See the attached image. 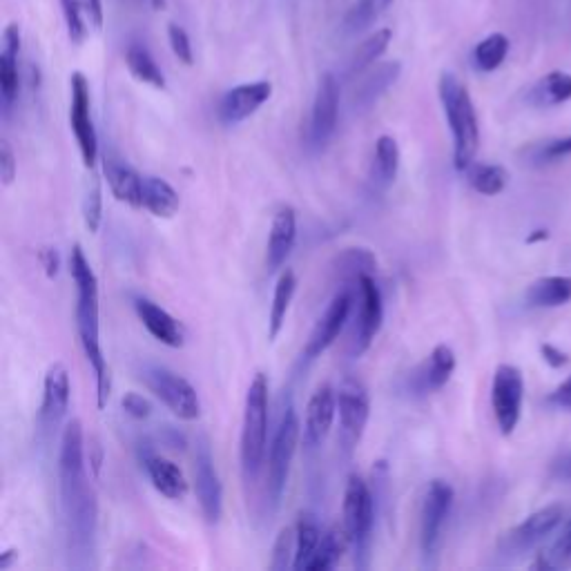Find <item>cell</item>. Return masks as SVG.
I'll return each mask as SVG.
<instances>
[{
    "instance_id": "obj_1",
    "label": "cell",
    "mask_w": 571,
    "mask_h": 571,
    "mask_svg": "<svg viewBox=\"0 0 571 571\" xmlns=\"http://www.w3.org/2000/svg\"><path fill=\"white\" fill-rule=\"evenodd\" d=\"M85 464V435L79 420L67 424L58 451V489L65 518V534L70 556L90 558L96 538V496L87 478Z\"/></svg>"
},
{
    "instance_id": "obj_2",
    "label": "cell",
    "mask_w": 571,
    "mask_h": 571,
    "mask_svg": "<svg viewBox=\"0 0 571 571\" xmlns=\"http://www.w3.org/2000/svg\"><path fill=\"white\" fill-rule=\"evenodd\" d=\"M70 275L76 284V331L83 353L96 375V406L103 411L108 406L112 382L110 369L101 348V322H99V279L87 261L83 248L76 244L70 255Z\"/></svg>"
},
{
    "instance_id": "obj_3",
    "label": "cell",
    "mask_w": 571,
    "mask_h": 571,
    "mask_svg": "<svg viewBox=\"0 0 571 571\" xmlns=\"http://www.w3.org/2000/svg\"><path fill=\"white\" fill-rule=\"evenodd\" d=\"M438 92L453 137V163H456V170L467 172L471 163L476 161L480 148V125L476 105L471 101L467 85L451 72H444L440 76Z\"/></svg>"
},
{
    "instance_id": "obj_4",
    "label": "cell",
    "mask_w": 571,
    "mask_h": 571,
    "mask_svg": "<svg viewBox=\"0 0 571 571\" xmlns=\"http://www.w3.org/2000/svg\"><path fill=\"white\" fill-rule=\"evenodd\" d=\"M268 453V377L257 373L248 386L239 458L246 482H255Z\"/></svg>"
},
{
    "instance_id": "obj_5",
    "label": "cell",
    "mask_w": 571,
    "mask_h": 571,
    "mask_svg": "<svg viewBox=\"0 0 571 571\" xmlns=\"http://www.w3.org/2000/svg\"><path fill=\"white\" fill-rule=\"evenodd\" d=\"M344 531L351 543L357 569H369L371 565V543H373V522L375 502L371 489L360 476H351L344 489Z\"/></svg>"
},
{
    "instance_id": "obj_6",
    "label": "cell",
    "mask_w": 571,
    "mask_h": 571,
    "mask_svg": "<svg viewBox=\"0 0 571 571\" xmlns=\"http://www.w3.org/2000/svg\"><path fill=\"white\" fill-rule=\"evenodd\" d=\"M141 380L154 398L166 406L172 415H177L179 420L192 422L201 415L199 393L186 377L166 369V366L145 364L141 369Z\"/></svg>"
},
{
    "instance_id": "obj_7",
    "label": "cell",
    "mask_w": 571,
    "mask_h": 571,
    "mask_svg": "<svg viewBox=\"0 0 571 571\" xmlns=\"http://www.w3.org/2000/svg\"><path fill=\"white\" fill-rule=\"evenodd\" d=\"M299 438H302V424H299L295 406L288 404L284 409L282 420H279V427L275 431L273 444H270V456H268V496L275 507L284 496L290 464L295 460Z\"/></svg>"
},
{
    "instance_id": "obj_8",
    "label": "cell",
    "mask_w": 571,
    "mask_h": 571,
    "mask_svg": "<svg viewBox=\"0 0 571 571\" xmlns=\"http://www.w3.org/2000/svg\"><path fill=\"white\" fill-rule=\"evenodd\" d=\"M453 498H456V493H453L449 482L444 480H433L427 489V496H424L420 520V551L424 565L429 567H433L435 558H438L444 525H447L449 520Z\"/></svg>"
},
{
    "instance_id": "obj_9",
    "label": "cell",
    "mask_w": 571,
    "mask_h": 571,
    "mask_svg": "<svg viewBox=\"0 0 571 571\" xmlns=\"http://www.w3.org/2000/svg\"><path fill=\"white\" fill-rule=\"evenodd\" d=\"M337 413H340V442L346 453H353L371 418L369 389L362 380L344 377L337 389Z\"/></svg>"
},
{
    "instance_id": "obj_10",
    "label": "cell",
    "mask_w": 571,
    "mask_h": 571,
    "mask_svg": "<svg viewBox=\"0 0 571 571\" xmlns=\"http://www.w3.org/2000/svg\"><path fill=\"white\" fill-rule=\"evenodd\" d=\"M357 315L355 331L351 340V355L360 357L369 351L373 340L380 333L384 322V302L373 275H362L357 279Z\"/></svg>"
},
{
    "instance_id": "obj_11",
    "label": "cell",
    "mask_w": 571,
    "mask_h": 571,
    "mask_svg": "<svg viewBox=\"0 0 571 571\" xmlns=\"http://www.w3.org/2000/svg\"><path fill=\"white\" fill-rule=\"evenodd\" d=\"M522 398H525L522 373L516 369V366L500 364L491 384V406L502 435H511L516 431L520 422Z\"/></svg>"
},
{
    "instance_id": "obj_12",
    "label": "cell",
    "mask_w": 571,
    "mask_h": 571,
    "mask_svg": "<svg viewBox=\"0 0 571 571\" xmlns=\"http://www.w3.org/2000/svg\"><path fill=\"white\" fill-rule=\"evenodd\" d=\"M70 90H72L70 125L74 139L79 143V152L85 168H94L96 159H99V137H96V128L92 119L90 83H87L81 72H74L70 79Z\"/></svg>"
},
{
    "instance_id": "obj_13",
    "label": "cell",
    "mask_w": 571,
    "mask_h": 571,
    "mask_svg": "<svg viewBox=\"0 0 571 571\" xmlns=\"http://www.w3.org/2000/svg\"><path fill=\"white\" fill-rule=\"evenodd\" d=\"M195 491L201 507V514L210 525H217L224 514V489H221L219 473L215 469L210 444L201 438L195 453Z\"/></svg>"
},
{
    "instance_id": "obj_14",
    "label": "cell",
    "mask_w": 571,
    "mask_h": 571,
    "mask_svg": "<svg viewBox=\"0 0 571 571\" xmlns=\"http://www.w3.org/2000/svg\"><path fill=\"white\" fill-rule=\"evenodd\" d=\"M565 507L549 505L545 509H538L536 514H531L514 527L509 534L502 538V549L505 554H525V551L534 549L536 545L547 540L554 531L563 525Z\"/></svg>"
},
{
    "instance_id": "obj_15",
    "label": "cell",
    "mask_w": 571,
    "mask_h": 571,
    "mask_svg": "<svg viewBox=\"0 0 571 571\" xmlns=\"http://www.w3.org/2000/svg\"><path fill=\"white\" fill-rule=\"evenodd\" d=\"M351 311H353V290L351 288L340 290V293L333 297V302L328 304L324 315L317 319L311 335H308V342L304 346L306 360H317V357H322V353H326L328 348L335 344V340L342 333V328L348 322Z\"/></svg>"
},
{
    "instance_id": "obj_16",
    "label": "cell",
    "mask_w": 571,
    "mask_h": 571,
    "mask_svg": "<svg viewBox=\"0 0 571 571\" xmlns=\"http://www.w3.org/2000/svg\"><path fill=\"white\" fill-rule=\"evenodd\" d=\"M337 116H340V83L331 72H326L319 79L311 110V125H308V137H311L315 148H324L333 139Z\"/></svg>"
},
{
    "instance_id": "obj_17",
    "label": "cell",
    "mask_w": 571,
    "mask_h": 571,
    "mask_svg": "<svg viewBox=\"0 0 571 571\" xmlns=\"http://www.w3.org/2000/svg\"><path fill=\"white\" fill-rule=\"evenodd\" d=\"M70 398H72L70 373H67L65 364L56 362L45 373L43 402H41V413H38V422H41V429L45 433H54L58 427H61L67 411H70Z\"/></svg>"
},
{
    "instance_id": "obj_18",
    "label": "cell",
    "mask_w": 571,
    "mask_h": 571,
    "mask_svg": "<svg viewBox=\"0 0 571 571\" xmlns=\"http://www.w3.org/2000/svg\"><path fill=\"white\" fill-rule=\"evenodd\" d=\"M273 96V83L270 81H255L244 83L228 90L217 105V116L224 125H237L253 116L261 105L268 103Z\"/></svg>"
},
{
    "instance_id": "obj_19",
    "label": "cell",
    "mask_w": 571,
    "mask_h": 571,
    "mask_svg": "<svg viewBox=\"0 0 571 571\" xmlns=\"http://www.w3.org/2000/svg\"><path fill=\"white\" fill-rule=\"evenodd\" d=\"M337 415V391L331 384H322L311 395L306 406V420H304V447L317 449L322 447L328 433L333 429Z\"/></svg>"
},
{
    "instance_id": "obj_20",
    "label": "cell",
    "mask_w": 571,
    "mask_h": 571,
    "mask_svg": "<svg viewBox=\"0 0 571 571\" xmlns=\"http://www.w3.org/2000/svg\"><path fill=\"white\" fill-rule=\"evenodd\" d=\"M18 54H21V27L7 25L3 34V54H0V96L3 112L9 116L21 92V74H18Z\"/></svg>"
},
{
    "instance_id": "obj_21",
    "label": "cell",
    "mask_w": 571,
    "mask_h": 571,
    "mask_svg": "<svg viewBox=\"0 0 571 571\" xmlns=\"http://www.w3.org/2000/svg\"><path fill=\"white\" fill-rule=\"evenodd\" d=\"M297 241V215L290 206L279 208L273 217V226L268 232L266 246V266L268 273H277L282 268L290 253H293Z\"/></svg>"
},
{
    "instance_id": "obj_22",
    "label": "cell",
    "mask_w": 571,
    "mask_h": 571,
    "mask_svg": "<svg viewBox=\"0 0 571 571\" xmlns=\"http://www.w3.org/2000/svg\"><path fill=\"white\" fill-rule=\"evenodd\" d=\"M456 371V353L447 344L435 346L429 360L420 364L411 375V389L415 395H427L440 391Z\"/></svg>"
},
{
    "instance_id": "obj_23",
    "label": "cell",
    "mask_w": 571,
    "mask_h": 571,
    "mask_svg": "<svg viewBox=\"0 0 571 571\" xmlns=\"http://www.w3.org/2000/svg\"><path fill=\"white\" fill-rule=\"evenodd\" d=\"M134 311H137V317L141 319V324L145 326L154 340L166 344L170 348H181L183 342H186V328L174 319L168 311H163L159 304H154L152 299L139 297L134 302Z\"/></svg>"
},
{
    "instance_id": "obj_24",
    "label": "cell",
    "mask_w": 571,
    "mask_h": 571,
    "mask_svg": "<svg viewBox=\"0 0 571 571\" xmlns=\"http://www.w3.org/2000/svg\"><path fill=\"white\" fill-rule=\"evenodd\" d=\"M103 172L116 201H121L130 208H143V177L137 170L130 168L121 159L105 154Z\"/></svg>"
},
{
    "instance_id": "obj_25",
    "label": "cell",
    "mask_w": 571,
    "mask_h": 571,
    "mask_svg": "<svg viewBox=\"0 0 571 571\" xmlns=\"http://www.w3.org/2000/svg\"><path fill=\"white\" fill-rule=\"evenodd\" d=\"M67 34L70 41L81 45L90 32H101L103 27V3L101 0H61Z\"/></svg>"
},
{
    "instance_id": "obj_26",
    "label": "cell",
    "mask_w": 571,
    "mask_h": 571,
    "mask_svg": "<svg viewBox=\"0 0 571 571\" xmlns=\"http://www.w3.org/2000/svg\"><path fill=\"white\" fill-rule=\"evenodd\" d=\"M143 467L148 471L152 487L168 500H183L190 489L183 471L172 460L148 451L143 456Z\"/></svg>"
},
{
    "instance_id": "obj_27",
    "label": "cell",
    "mask_w": 571,
    "mask_h": 571,
    "mask_svg": "<svg viewBox=\"0 0 571 571\" xmlns=\"http://www.w3.org/2000/svg\"><path fill=\"white\" fill-rule=\"evenodd\" d=\"M402 74V63L400 61H389L377 65L375 70L364 76L357 85V90L353 94V105L357 112L371 110L373 105L382 99V96L391 90V87L398 83Z\"/></svg>"
},
{
    "instance_id": "obj_28",
    "label": "cell",
    "mask_w": 571,
    "mask_h": 571,
    "mask_svg": "<svg viewBox=\"0 0 571 571\" xmlns=\"http://www.w3.org/2000/svg\"><path fill=\"white\" fill-rule=\"evenodd\" d=\"M143 208L159 219H172L181 208V197L166 179L143 177Z\"/></svg>"
},
{
    "instance_id": "obj_29",
    "label": "cell",
    "mask_w": 571,
    "mask_h": 571,
    "mask_svg": "<svg viewBox=\"0 0 571 571\" xmlns=\"http://www.w3.org/2000/svg\"><path fill=\"white\" fill-rule=\"evenodd\" d=\"M525 302L531 308H558L571 302V277L554 275L536 279L527 288Z\"/></svg>"
},
{
    "instance_id": "obj_30",
    "label": "cell",
    "mask_w": 571,
    "mask_h": 571,
    "mask_svg": "<svg viewBox=\"0 0 571 571\" xmlns=\"http://www.w3.org/2000/svg\"><path fill=\"white\" fill-rule=\"evenodd\" d=\"M398 170H400L398 141L389 137V134H382V137L377 139V143H375L371 179L377 188L386 190L389 186H393L395 177H398Z\"/></svg>"
},
{
    "instance_id": "obj_31",
    "label": "cell",
    "mask_w": 571,
    "mask_h": 571,
    "mask_svg": "<svg viewBox=\"0 0 571 571\" xmlns=\"http://www.w3.org/2000/svg\"><path fill=\"white\" fill-rule=\"evenodd\" d=\"M297 290V277L293 270H284L277 279L275 293H273V304H270V315H268V340L275 342L282 328L286 324V315L290 302H293Z\"/></svg>"
},
{
    "instance_id": "obj_32",
    "label": "cell",
    "mask_w": 571,
    "mask_h": 571,
    "mask_svg": "<svg viewBox=\"0 0 571 571\" xmlns=\"http://www.w3.org/2000/svg\"><path fill=\"white\" fill-rule=\"evenodd\" d=\"M391 38H393L391 29H380V32L371 34L364 43L357 45V50L351 54L346 63V72H344L346 79H355V76H360L369 70L377 58L389 50Z\"/></svg>"
},
{
    "instance_id": "obj_33",
    "label": "cell",
    "mask_w": 571,
    "mask_h": 571,
    "mask_svg": "<svg viewBox=\"0 0 571 571\" xmlns=\"http://www.w3.org/2000/svg\"><path fill=\"white\" fill-rule=\"evenodd\" d=\"M125 65H128L130 74L137 81L157 87V90H166V76H163L161 67L145 45L130 43L128 50H125Z\"/></svg>"
},
{
    "instance_id": "obj_34",
    "label": "cell",
    "mask_w": 571,
    "mask_h": 571,
    "mask_svg": "<svg viewBox=\"0 0 571 571\" xmlns=\"http://www.w3.org/2000/svg\"><path fill=\"white\" fill-rule=\"evenodd\" d=\"M571 99V74L549 72L540 79L529 92V101L538 108H551V105L567 103Z\"/></svg>"
},
{
    "instance_id": "obj_35",
    "label": "cell",
    "mask_w": 571,
    "mask_h": 571,
    "mask_svg": "<svg viewBox=\"0 0 571 571\" xmlns=\"http://www.w3.org/2000/svg\"><path fill=\"white\" fill-rule=\"evenodd\" d=\"M377 268V259L369 248H346L335 259V275L344 284L355 286L362 275H373Z\"/></svg>"
},
{
    "instance_id": "obj_36",
    "label": "cell",
    "mask_w": 571,
    "mask_h": 571,
    "mask_svg": "<svg viewBox=\"0 0 571 571\" xmlns=\"http://www.w3.org/2000/svg\"><path fill=\"white\" fill-rule=\"evenodd\" d=\"M391 3L393 0H355L353 7L348 9L342 21L344 34L348 36L362 34L364 29H369L373 23L380 21L386 9L391 7Z\"/></svg>"
},
{
    "instance_id": "obj_37",
    "label": "cell",
    "mask_w": 571,
    "mask_h": 571,
    "mask_svg": "<svg viewBox=\"0 0 571 571\" xmlns=\"http://www.w3.org/2000/svg\"><path fill=\"white\" fill-rule=\"evenodd\" d=\"M297 534V551H295V569L306 571V565L311 563V558L315 556V551L322 543L324 531L319 527V522L313 514H302L297 520L295 527Z\"/></svg>"
},
{
    "instance_id": "obj_38",
    "label": "cell",
    "mask_w": 571,
    "mask_h": 571,
    "mask_svg": "<svg viewBox=\"0 0 571 571\" xmlns=\"http://www.w3.org/2000/svg\"><path fill=\"white\" fill-rule=\"evenodd\" d=\"M348 547H351V543H348V536L344 529H328L322 536V543H319L315 556L311 558V563L306 565V571L333 569L337 563H340V558Z\"/></svg>"
},
{
    "instance_id": "obj_39",
    "label": "cell",
    "mask_w": 571,
    "mask_h": 571,
    "mask_svg": "<svg viewBox=\"0 0 571 571\" xmlns=\"http://www.w3.org/2000/svg\"><path fill=\"white\" fill-rule=\"evenodd\" d=\"M467 179L471 188L485 197H496L507 188L509 174L502 166H493V163H476L473 161L467 168Z\"/></svg>"
},
{
    "instance_id": "obj_40",
    "label": "cell",
    "mask_w": 571,
    "mask_h": 571,
    "mask_svg": "<svg viewBox=\"0 0 571 571\" xmlns=\"http://www.w3.org/2000/svg\"><path fill=\"white\" fill-rule=\"evenodd\" d=\"M509 54V38L505 34H489L473 50V65L480 72H496Z\"/></svg>"
},
{
    "instance_id": "obj_41",
    "label": "cell",
    "mask_w": 571,
    "mask_h": 571,
    "mask_svg": "<svg viewBox=\"0 0 571 571\" xmlns=\"http://www.w3.org/2000/svg\"><path fill=\"white\" fill-rule=\"evenodd\" d=\"M536 569L545 571H567L571 569V518L565 522L563 529L558 531V536L554 538L543 554L536 560Z\"/></svg>"
},
{
    "instance_id": "obj_42",
    "label": "cell",
    "mask_w": 571,
    "mask_h": 571,
    "mask_svg": "<svg viewBox=\"0 0 571 571\" xmlns=\"http://www.w3.org/2000/svg\"><path fill=\"white\" fill-rule=\"evenodd\" d=\"M525 159L531 166H547V163H556L565 157H571V137L563 139H549L545 143L529 145V148L522 152Z\"/></svg>"
},
{
    "instance_id": "obj_43",
    "label": "cell",
    "mask_w": 571,
    "mask_h": 571,
    "mask_svg": "<svg viewBox=\"0 0 571 571\" xmlns=\"http://www.w3.org/2000/svg\"><path fill=\"white\" fill-rule=\"evenodd\" d=\"M295 551H297V534L295 529H282L275 540L273 547V560H270V569L273 571H286L295 569Z\"/></svg>"
},
{
    "instance_id": "obj_44",
    "label": "cell",
    "mask_w": 571,
    "mask_h": 571,
    "mask_svg": "<svg viewBox=\"0 0 571 571\" xmlns=\"http://www.w3.org/2000/svg\"><path fill=\"white\" fill-rule=\"evenodd\" d=\"M83 219H85V228L92 232H99L101 219H103V192H101V183L96 181L92 190L85 195L83 201Z\"/></svg>"
},
{
    "instance_id": "obj_45",
    "label": "cell",
    "mask_w": 571,
    "mask_h": 571,
    "mask_svg": "<svg viewBox=\"0 0 571 571\" xmlns=\"http://www.w3.org/2000/svg\"><path fill=\"white\" fill-rule=\"evenodd\" d=\"M168 41H170L174 56H177L183 65L195 63V54H192V43H190V36H188L186 29L177 23H170L168 25Z\"/></svg>"
},
{
    "instance_id": "obj_46",
    "label": "cell",
    "mask_w": 571,
    "mask_h": 571,
    "mask_svg": "<svg viewBox=\"0 0 571 571\" xmlns=\"http://www.w3.org/2000/svg\"><path fill=\"white\" fill-rule=\"evenodd\" d=\"M123 411L134 420H148L152 415V404L148 398H143L139 393H125L121 400Z\"/></svg>"
},
{
    "instance_id": "obj_47",
    "label": "cell",
    "mask_w": 571,
    "mask_h": 571,
    "mask_svg": "<svg viewBox=\"0 0 571 571\" xmlns=\"http://www.w3.org/2000/svg\"><path fill=\"white\" fill-rule=\"evenodd\" d=\"M16 170L18 166L12 145H9V141H3V145H0V177H3V186H12Z\"/></svg>"
},
{
    "instance_id": "obj_48",
    "label": "cell",
    "mask_w": 571,
    "mask_h": 571,
    "mask_svg": "<svg viewBox=\"0 0 571 571\" xmlns=\"http://www.w3.org/2000/svg\"><path fill=\"white\" fill-rule=\"evenodd\" d=\"M551 406H556L560 411H569L571 413V377L558 386V389L549 395L547 400Z\"/></svg>"
},
{
    "instance_id": "obj_49",
    "label": "cell",
    "mask_w": 571,
    "mask_h": 571,
    "mask_svg": "<svg viewBox=\"0 0 571 571\" xmlns=\"http://www.w3.org/2000/svg\"><path fill=\"white\" fill-rule=\"evenodd\" d=\"M38 259H41V266L45 268V275L54 279L58 275V268H61V257H58L56 248H43L38 253Z\"/></svg>"
},
{
    "instance_id": "obj_50",
    "label": "cell",
    "mask_w": 571,
    "mask_h": 571,
    "mask_svg": "<svg viewBox=\"0 0 571 571\" xmlns=\"http://www.w3.org/2000/svg\"><path fill=\"white\" fill-rule=\"evenodd\" d=\"M540 353H543V360H545L549 366H554V369H560V366L567 364V355H565L563 351H558L556 346L543 344V346H540Z\"/></svg>"
},
{
    "instance_id": "obj_51",
    "label": "cell",
    "mask_w": 571,
    "mask_h": 571,
    "mask_svg": "<svg viewBox=\"0 0 571 571\" xmlns=\"http://www.w3.org/2000/svg\"><path fill=\"white\" fill-rule=\"evenodd\" d=\"M101 464H103V449L101 444L96 440H90V469L94 476H99L101 473Z\"/></svg>"
},
{
    "instance_id": "obj_52",
    "label": "cell",
    "mask_w": 571,
    "mask_h": 571,
    "mask_svg": "<svg viewBox=\"0 0 571 571\" xmlns=\"http://www.w3.org/2000/svg\"><path fill=\"white\" fill-rule=\"evenodd\" d=\"M556 473L560 478H571V453H567V456L556 464Z\"/></svg>"
},
{
    "instance_id": "obj_53",
    "label": "cell",
    "mask_w": 571,
    "mask_h": 571,
    "mask_svg": "<svg viewBox=\"0 0 571 571\" xmlns=\"http://www.w3.org/2000/svg\"><path fill=\"white\" fill-rule=\"evenodd\" d=\"M14 558H18V551L16 549H7L3 556H0V569H9L14 563Z\"/></svg>"
},
{
    "instance_id": "obj_54",
    "label": "cell",
    "mask_w": 571,
    "mask_h": 571,
    "mask_svg": "<svg viewBox=\"0 0 571 571\" xmlns=\"http://www.w3.org/2000/svg\"><path fill=\"white\" fill-rule=\"evenodd\" d=\"M538 239H547V232L545 230H538V235H531L529 241H538Z\"/></svg>"
}]
</instances>
